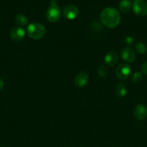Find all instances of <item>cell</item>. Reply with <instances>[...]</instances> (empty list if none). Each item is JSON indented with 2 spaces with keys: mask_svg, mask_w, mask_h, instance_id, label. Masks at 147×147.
Instances as JSON below:
<instances>
[{
  "mask_svg": "<svg viewBox=\"0 0 147 147\" xmlns=\"http://www.w3.org/2000/svg\"><path fill=\"white\" fill-rule=\"evenodd\" d=\"M115 93L116 95L120 98H122L126 95L127 93V88L123 83H120L116 86L115 88Z\"/></svg>",
  "mask_w": 147,
  "mask_h": 147,
  "instance_id": "obj_13",
  "label": "cell"
},
{
  "mask_svg": "<svg viewBox=\"0 0 147 147\" xmlns=\"http://www.w3.org/2000/svg\"><path fill=\"white\" fill-rule=\"evenodd\" d=\"M141 71H142L144 74L147 76V62H146V63H144L142 65V66H141Z\"/></svg>",
  "mask_w": 147,
  "mask_h": 147,
  "instance_id": "obj_19",
  "label": "cell"
},
{
  "mask_svg": "<svg viewBox=\"0 0 147 147\" xmlns=\"http://www.w3.org/2000/svg\"><path fill=\"white\" fill-rule=\"evenodd\" d=\"M143 79V74L140 72H135L132 75V81L134 83H138Z\"/></svg>",
  "mask_w": 147,
  "mask_h": 147,
  "instance_id": "obj_16",
  "label": "cell"
},
{
  "mask_svg": "<svg viewBox=\"0 0 147 147\" xmlns=\"http://www.w3.org/2000/svg\"><path fill=\"white\" fill-rule=\"evenodd\" d=\"M14 21H15L16 24L19 26H24L27 24V18L24 15V14H19L14 18Z\"/></svg>",
  "mask_w": 147,
  "mask_h": 147,
  "instance_id": "obj_14",
  "label": "cell"
},
{
  "mask_svg": "<svg viewBox=\"0 0 147 147\" xmlns=\"http://www.w3.org/2000/svg\"><path fill=\"white\" fill-rule=\"evenodd\" d=\"M108 68L105 65H101L98 69V73L101 77H105L108 74Z\"/></svg>",
  "mask_w": 147,
  "mask_h": 147,
  "instance_id": "obj_17",
  "label": "cell"
},
{
  "mask_svg": "<svg viewBox=\"0 0 147 147\" xmlns=\"http://www.w3.org/2000/svg\"><path fill=\"white\" fill-rule=\"evenodd\" d=\"M88 75L85 72H80L78 73L74 78V83L78 88H82L87 83Z\"/></svg>",
  "mask_w": 147,
  "mask_h": 147,
  "instance_id": "obj_10",
  "label": "cell"
},
{
  "mask_svg": "<svg viewBox=\"0 0 147 147\" xmlns=\"http://www.w3.org/2000/svg\"><path fill=\"white\" fill-rule=\"evenodd\" d=\"M120 12L113 7H107L100 14L101 22L108 28H115L120 22Z\"/></svg>",
  "mask_w": 147,
  "mask_h": 147,
  "instance_id": "obj_1",
  "label": "cell"
},
{
  "mask_svg": "<svg viewBox=\"0 0 147 147\" xmlns=\"http://www.w3.org/2000/svg\"><path fill=\"white\" fill-rule=\"evenodd\" d=\"M131 73V66L126 63H122L116 69L115 74L117 78L120 80H126Z\"/></svg>",
  "mask_w": 147,
  "mask_h": 147,
  "instance_id": "obj_5",
  "label": "cell"
},
{
  "mask_svg": "<svg viewBox=\"0 0 147 147\" xmlns=\"http://www.w3.org/2000/svg\"><path fill=\"white\" fill-rule=\"evenodd\" d=\"M63 14L65 18L68 20H74L79 14V9L77 7L73 4L66 6L63 9Z\"/></svg>",
  "mask_w": 147,
  "mask_h": 147,
  "instance_id": "obj_6",
  "label": "cell"
},
{
  "mask_svg": "<svg viewBox=\"0 0 147 147\" xmlns=\"http://www.w3.org/2000/svg\"><path fill=\"white\" fill-rule=\"evenodd\" d=\"M135 50H136L139 54H144V53H146V46L145 45L144 43H137L135 46Z\"/></svg>",
  "mask_w": 147,
  "mask_h": 147,
  "instance_id": "obj_15",
  "label": "cell"
},
{
  "mask_svg": "<svg viewBox=\"0 0 147 147\" xmlns=\"http://www.w3.org/2000/svg\"><path fill=\"white\" fill-rule=\"evenodd\" d=\"M134 116L138 121H143L147 116V109L142 104H138L134 109Z\"/></svg>",
  "mask_w": 147,
  "mask_h": 147,
  "instance_id": "obj_8",
  "label": "cell"
},
{
  "mask_svg": "<svg viewBox=\"0 0 147 147\" xmlns=\"http://www.w3.org/2000/svg\"><path fill=\"white\" fill-rule=\"evenodd\" d=\"M27 35L33 40H40L45 36L46 28L40 23L33 22L29 24L27 28Z\"/></svg>",
  "mask_w": 147,
  "mask_h": 147,
  "instance_id": "obj_2",
  "label": "cell"
},
{
  "mask_svg": "<svg viewBox=\"0 0 147 147\" xmlns=\"http://www.w3.org/2000/svg\"><path fill=\"white\" fill-rule=\"evenodd\" d=\"M133 38L132 37H131V36H128V37H127L126 38H125V42L128 45H132L133 43Z\"/></svg>",
  "mask_w": 147,
  "mask_h": 147,
  "instance_id": "obj_18",
  "label": "cell"
},
{
  "mask_svg": "<svg viewBox=\"0 0 147 147\" xmlns=\"http://www.w3.org/2000/svg\"><path fill=\"white\" fill-rule=\"evenodd\" d=\"M119 7L120 10L123 13H127L128 11H131V9H132L133 4L131 3V1L130 0H122L120 1V2L119 3Z\"/></svg>",
  "mask_w": 147,
  "mask_h": 147,
  "instance_id": "obj_12",
  "label": "cell"
},
{
  "mask_svg": "<svg viewBox=\"0 0 147 147\" xmlns=\"http://www.w3.org/2000/svg\"><path fill=\"white\" fill-rule=\"evenodd\" d=\"M119 59L118 53L116 52L110 51L105 55V63L109 66H114L117 64Z\"/></svg>",
  "mask_w": 147,
  "mask_h": 147,
  "instance_id": "obj_11",
  "label": "cell"
},
{
  "mask_svg": "<svg viewBox=\"0 0 147 147\" xmlns=\"http://www.w3.org/2000/svg\"><path fill=\"white\" fill-rule=\"evenodd\" d=\"M130 1H131V0H130Z\"/></svg>",
  "mask_w": 147,
  "mask_h": 147,
  "instance_id": "obj_21",
  "label": "cell"
},
{
  "mask_svg": "<svg viewBox=\"0 0 147 147\" xmlns=\"http://www.w3.org/2000/svg\"><path fill=\"white\" fill-rule=\"evenodd\" d=\"M121 57L126 63H132L136 59L135 53L130 47H125L121 52Z\"/></svg>",
  "mask_w": 147,
  "mask_h": 147,
  "instance_id": "obj_7",
  "label": "cell"
},
{
  "mask_svg": "<svg viewBox=\"0 0 147 147\" xmlns=\"http://www.w3.org/2000/svg\"><path fill=\"white\" fill-rule=\"evenodd\" d=\"M4 81H3L2 79L0 78V90H2V88H4Z\"/></svg>",
  "mask_w": 147,
  "mask_h": 147,
  "instance_id": "obj_20",
  "label": "cell"
},
{
  "mask_svg": "<svg viewBox=\"0 0 147 147\" xmlns=\"http://www.w3.org/2000/svg\"><path fill=\"white\" fill-rule=\"evenodd\" d=\"M25 35V32L22 27H15L10 31V37L14 41H20Z\"/></svg>",
  "mask_w": 147,
  "mask_h": 147,
  "instance_id": "obj_9",
  "label": "cell"
},
{
  "mask_svg": "<svg viewBox=\"0 0 147 147\" xmlns=\"http://www.w3.org/2000/svg\"><path fill=\"white\" fill-rule=\"evenodd\" d=\"M133 11L139 17L147 15V1L146 0H135L133 4Z\"/></svg>",
  "mask_w": 147,
  "mask_h": 147,
  "instance_id": "obj_4",
  "label": "cell"
},
{
  "mask_svg": "<svg viewBox=\"0 0 147 147\" xmlns=\"http://www.w3.org/2000/svg\"><path fill=\"white\" fill-rule=\"evenodd\" d=\"M61 16V10L56 2L52 1L50 7L46 11V17L50 22H56L59 20Z\"/></svg>",
  "mask_w": 147,
  "mask_h": 147,
  "instance_id": "obj_3",
  "label": "cell"
}]
</instances>
